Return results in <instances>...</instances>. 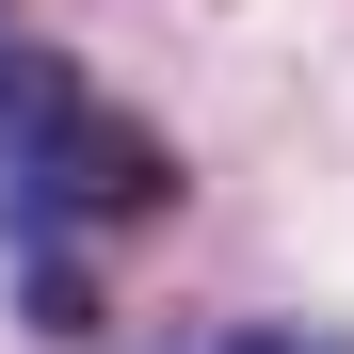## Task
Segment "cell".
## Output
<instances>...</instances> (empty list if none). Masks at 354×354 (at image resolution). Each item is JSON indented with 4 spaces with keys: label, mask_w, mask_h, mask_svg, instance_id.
<instances>
[{
    "label": "cell",
    "mask_w": 354,
    "mask_h": 354,
    "mask_svg": "<svg viewBox=\"0 0 354 354\" xmlns=\"http://www.w3.org/2000/svg\"><path fill=\"white\" fill-rule=\"evenodd\" d=\"M225 354H354V338H290V322H258V338H225Z\"/></svg>",
    "instance_id": "2"
},
{
    "label": "cell",
    "mask_w": 354,
    "mask_h": 354,
    "mask_svg": "<svg viewBox=\"0 0 354 354\" xmlns=\"http://www.w3.org/2000/svg\"><path fill=\"white\" fill-rule=\"evenodd\" d=\"M0 17H17V0H0Z\"/></svg>",
    "instance_id": "3"
},
{
    "label": "cell",
    "mask_w": 354,
    "mask_h": 354,
    "mask_svg": "<svg viewBox=\"0 0 354 354\" xmlns=\"http://www.w3.org/2000/svg\"><path fill=\"white\" fill-rule=\"evenodd\" d=\"M0 209H17V242H97V225L177 209V161H161L145 113H113L65 65V48L0 32Z\"/></svg>",
    "instance_id": "1"
}]
</instances>
